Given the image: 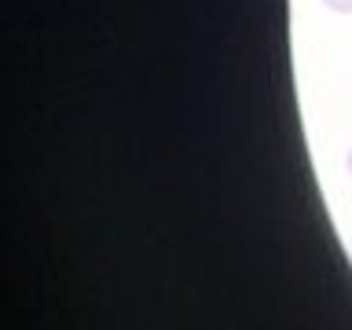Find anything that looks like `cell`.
Here are the masks:
<instances>
[{
    "instance_id": "1",
    "label": "cell",
    "mask_w": 352,
    "mask_h": 330,
    "mask_svg": "<svg viewBox=\"0 0 352 330\" xmlns=\"http://www.w3.org/2000/svg\"><path fill=\"white\" fill-rule=\"evenodd\" d=\"M330 11H338V15H352V0H323Z\"/></svg>"
},
{
    "instance_id": "2",
    "label": "cell",
    "mask_w": 352,
    "mask_h": 330,
    "mask_svg": "<svg viewBox=\"0 0 352 330\" xmlns=\"http://www.w3.org/2000/svg\"><path fill=\"white\" fill-rule=\"evenodd\" d=\"M345 165H349V173H352V151H349V158H345Z\"/></svg>"
},
{
    "instance_id": "3",
    "label": "cell",
    "mask_w": 352,
    "mask_h": 330,
    "mask_svg": "<svg viewBox=\"0 0 352 330\" xmlns=\"http://www.w3.org/2000/svg\"><path fill=\"white\" fill-rule=\"evenodd\" d=\"M349 253H352V242H349Z\"/></svg>"
}]
</instances>
